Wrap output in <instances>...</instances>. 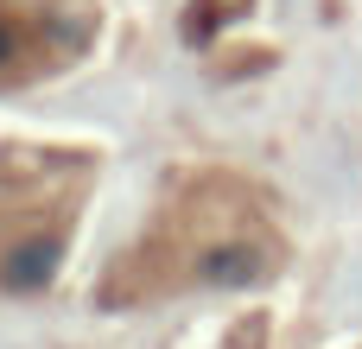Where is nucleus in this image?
I'll use <instances>...</instances> for the list:
<instances>
[{"label":"nucleus","mask_w":362,"mask_h":349,"mask_svg":"<svg viewBox=\"0 0 362 349\" xmlns=\"http://www.w3.org/2000/svg\"><path fill=\"white\" fill-rule=\"evenodd\" d=\"M280 267H286V229L267 191L235 165H191L159 191L140 235L108 261L95 299L108 312H134L185 292L261 286Z\"/></svg>","instance_id":"obj_1"},{"label":"nucleus","mask_w":362,"mask_h":349,"mask_svg":"<svg viewBox=\"0 0 362 349\" xmlns=\"http://www.w3.org/2000/svg\"><path fill=\"white\" fill-rule=\"evenodd\" d=\"M102 178V153L64 140L0 146V292L45 286Z\"/></svg>","instance_id":"obj_2"},{"label":"nucleus","mask_w":362,"mask_h":349,"mask_svg":"<svg viewBox=\"0 0 362 349\" xmlns=\"http://www.w3.org/2000/svg\"><path fill=\"white\" fill-rule=\"evenodd\" d=\"M102 45L95 0H0V95L70 76Z\"/></svg>","instance_id":"obj_3"}]
</instances>
